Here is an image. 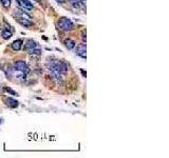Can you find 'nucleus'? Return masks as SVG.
<instances>
[{
	"label": "nucleus",
	"mask_w": 169,
	"mask_h": 158,
	"mask_svg": "<svg viewBox=\"0 0 169 158\" xmlns=\"http://www.w3.org/2000/svg\"><path fill=\"white\" fill-rule=\"evenodd\" d=\"M26 51L30 54H36V55H39L41 53L39 44L37 43L36 41H34L33 39H29L26 43Z\"/></svg>",
	"instance_id": "f257e3e1"
},
{
	"label": "nucleus",
	"mask_w": 169,
	"mask_h": 158,
	"mask_svg": "<svg viewBox=\"0 0 169 158\" xmlns=\"http://www.w3.org/2000/svg\"><path fill=\"white\" fill-rule=\"evenodd\" d=\"M57 24H58V28H59L61 31H65V32L71 31L74 26L71 19H69L68 17H61V18H59Z\"/></svg>",
	"instance_id": "f03ea898"
},
{
	"label": "nucleus",
	"mask_w": 169,
	"mask_h": 158,
	"mask_svg": "<svg viewBox=\"0 0 169 158\" xmlns=\"http://www.w3.org/2000/svg\"><path fill=\"white\" fill-rule=\"evenodd\" d=\"M50 68V71L51 70H54V71H57L58 73H60L61 75H65V74L68 73V66H67L66 62H63V61H56V62H53L51 64Z\"/></svg>",
	"instance_id": "7ed1b4c3"
},
{
	"label": "nucleus",
	"mask_w": 169,
	"mask_h": 158,
	"mask_svg": "<svg viewBox=\"0 0 169 158\" xmlns=\"http://www.w3.org/2000/svg\"><path fill=\"white\" fill-rule=\"evenodd\" d=\"M14 68H15V70H18V71L24 72L26 74H28L30 72V68L29 66H28V64L22 60L15 61V62H14Z\"/></svg>",
	"instance_id": "20e7f679"
},
{
	"label": "nucleus",
	"mask_w": 169,
	"mask_h": 158,
	"mask_svg": "<svg viewBox=\"0 0 169 158\" xmlns=\"http://www.w3.org/2000/svg\"><path fill=\"white\" fill-rule=\"evenodd\" d=\"M16 1L19 4V6H21L26 11H32L34 8V5L32 2H30V0H16Z\"/></svg>",
	"instance_id": "39448f33"
},
{
	"label": "nucleus",
	"mask_w": 169,
	"mask_h": 158,
	"mask_svg": "<svg viewBox=\"0 0 169 158\" xmlns=\"http://www.w3.org/2000/svg\"><path fill=\"white\" fill-rule=\"evenodd\" d=\"M11 77H14V78L19 79V80H21V81H23L26 77V74L24 73V72L18 71V70H15V68H13V71H12V74H11Z\"/></svg>",
	"instance_id": "423d86ee"
},
{
	"label": "nucleus",
	"mask_w": 169,
	"mask_h": 158,
	"mask_svg": "<svg viewBox=\"0 0 169 158\" xmlns=\"http://www.w3.org/2000/svg\"><path fill=\"white\" fill-rule=\"evenodd\" d=\"M86 52H87V49H86V44H84V43H80V44L77 45V47H76V54L79 56V57L86 58V56H87Z\"/></svg>",
	"instance_id": "0eeeda50"
},
{
	"label": "nucleus",
	"mask_w": 169,
	"mask_h": 158,
	"mask_svg": "<svg viewBox=\"0 0 169 158\" xmlns=\"http://www.w3.org/2000/svg\"><path fill=\"white\" fill-rule=\"evenodd\" d=\"M16 20L18 21V22L21 24V25L26 26V28H28V26H33V25H34V23H33V22H32L31 20H29V19L21 18V17H17V18H16Z\"/></svg>",
	"instance_id": "6e6552de"
},
{
	"label": "nucleus",
	"mask_w": 169,
	"mask_h": 158,
	"mask_svg": "<svg viewBox=\"0 0 169 158\" xmlns=\"http://www.w3.org/2000/svg\"><path fill=\"white\" fill-rule=\"evenodd\" d=\"M22 43H23L22 40L17 39L11 44V47H12V49H13L14 51H19V50H21V47H22Z\"/></svg>",
	"instance_id": "1a4fd4ad"
},
{
	"label": "nucleus",
	"mask_w": 169,
	"mask_h": 158,
	"mask_svg": "<svg viewBox=\"0 0 169 158\" xmlns=\"http://www.w3.org/2000/svg\"><path fill=\"white\" fill-rule=\"evenodd\" d=\"M65 45H66V47L68 49V50H73L74 47H75V45H76V43H75V41L72 39H66L65 40Z\"/></svg>",
	"instance_id": "9d476101"
},
{
	"label": "nucleus",
	"mask_w": 169,
	"mask_h": 158,
	"mask_svg": "<svg viewBox=\"0 0 169 158\" xmlns=\"http://www.w3.org/2000/svg\"><path fill=\"white\" fill-rule=\"evenodd\" d=\"M6 102H8V105L10 107V108H17L19 104V102L17 101V100L13 99V98H8L6 99Z\"/></svg>",
	"instance_id": "9b49d317"
},
{
	"label": "nucleus",
	"mask_w": 169,
	"mask_h": 158,
	"mask_svg": "<svg viewBox=\"0 0 169 158\" xmlns=\"http://www.w3.org/2000/svg\"><path fill=\"white\" fill-rule=\"evenodd\" d=\"M1 36H2L3 39H10L11 37H12V32H10L9 30H4V31L2 32V34H1Z\"/></svg>",
	"instance_id": "f8f14e48"
},
{
	"label": "nucleus",
	"mask_w": 169,
	"mask_h": 158,
	"mask_svg": "<svg viewBox=\"0 0 169 158\" xmlns=\"http://www.w3.org/2000/svg\"><path fill=\"white\" fill-rule=\"evenodd\" d=\"M0 2H1L3 8H8L11 5V0H0Z\"/></svg>",
	"instance_id": "ddd939ff"
},
{
	"label": "nucleus",
	"mask_w": 169,
	"mask_h": 158,
	"mask_svg": "<svg viewBox=\"0 0 169 158\" xmlns=\"http://www.w3.org/2000/svg\"><path fill=\"white\" fill-rule=\"evenodd\" d=\"M70 1L72 2V4H73L74 8H78L79 3H80V1H79V0H70Z\"/></svg>",
	"instance_id": "4468645a"
},
{
	"label": "nucleus",
	"mask_w": 169,
	"mask_h": 158,
	"mask_svg": "<svg viewBox=\"0 0 169 158\" xmlns=\"http://www.w3.org/2000/svg\"><path fill=\"white\" fill-rule=\"evenodd\" d=\"M4 91H5V92H8V93H10V94L14 95V96H15V95H16V92H14L13 90H11V89H8V87H4Z\"/></svg>",
	"instance_id": "2eb2a0df"
},
{
	"label": "nucleus",
	"mask_w": 169,
	"mask_h": 158,
	"mask_svg": "<svg viewBox=\"0 0 169 158\" xmlns=\"http://www.w3.org/2000/svg\"><path fill=\"white\" fill-rule=\"evenodd\" d=\"M82 39H84V41H86V32H84V34H82Z\"/></svg>",
	"instance_id": "dca6fc26"
},
{
	"label": "nucleus",
	"mask_w": 169,
	"mask_h": 158,
	"mask_svg": "<svg viewBox=\"0 0 169 158\" xmlns=\"http://www.w3.org/2000/svg\"><path fill=\"white\" fill-rule=\"evenodd\" d=\"M56 1H57V2H59V3H63L66 0H56Z\"/></svg>",
	"instance_id": "f3484780"
},
{
	"label": "nucleus",
	"mask_w": 169,
	"mask_h": 158,
	"mask_svg": "<svg viewBox=\"0 0 169 158\" xmlns=\"http://www.w3.org/2000/svg\"><path fill=\"white\" fill-rule=\"evenodd\" d=\"M80 1V3H82V4H86V0H79Z\"/></svg>",
	"instance_id": "a211bd4d"
},
{
	"label": "nucleus",
	"mask_w": 169,
	"mask_h": 158,
	"mask_svg": "<svg viewBox=\"0 0 169 158\" xmlns=\"http://www.w3.org/2000/svg\"><path fill=\"white\" fill-rule=\"evenodd\" d=\"M36 1H39V0H36Z\"/></svg>",
	"instance_id": "6ab92c4d"
}]
</instances>
